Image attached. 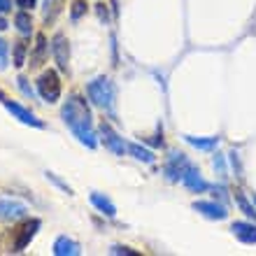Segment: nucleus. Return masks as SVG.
<instances>
[{"label": "nucleus", "mask_w": 256, "mask_h": 256, "mask_svg": "<svg viewBox=\"0 0 256 256\" xmlns=\"http://www.w3.org/2000/svg\"><path fill=\"white\" fill-rule=\"evenodd\" d=\"M61 116H63V122H66V126L70 128V133H72L84 147H88V149L98 147V138H96V130H94L91 110H88L86 100H84L80 94L68 96V100L63 102Z\"/></svg>", "instance_id": "obj_1"}, {"label": "nucleus", "mask_w": 256, "mask_h": 256, "mask_svg": "<svg viewBox=\"0 0 256 256\" xmlns=\"http://www.w3.org/2000/svg\"><path fill=\"white\" fill-rule=\"evenodd\" d=\"M88 98L94 102L96 108L105 110L108 114H114V98H116V91H114V84L110 77L100 74V77H96L94 82H88Z\"/></svg>", "instance_id": "obj_2"}, {"label": "nucleus", "mask_w": 256, "mask_h": 256, "mask_svg": "<svg viewBox=\"0 0 256 256\" xmlns=\"http://www.w3.org/2000/svg\"><path fill=\"white\" fill-rule=\"evenodd\" d=\"M35 88L44 102H56L61 98V77L56 70H44L35 82Z\"/></svg>", "instance_id": "obj_3"}, {"label": "nucleus", "mask_w": 256, "mask_h": 256, "mask_svg": "<svg viewBox=\"0 0 256 256\" xmlns=\"http://www.w3.org/2000/svg\"><path fill=\"white\" fill-rule=\"evenodd\" d=\"M0 102H2V108L10 112V114L14 116V119H19L21 124H26V126H33V128H44V122L42 119H38V116L30 112V110H26L24 105H19V102L10 100L2 91H0Z\"/></svg>", "instance_id": "obj_4"}, {"label": "nucleus", "mask_w": 256, "mask_h": 256, "mask_svg": "<svg viewBox=\"0 0 256 256\" xmlns=\"http://www.w3.org/2000/svg\"><path fill=\"white\" fill-rule=\"evenodd\" d=\"M52 56H54L56 66L61 68L63 72H68V66H70V42L63 33H56L52 38Z\"/></svg>", "instance_id": "obj_5"}, {"label": "nucleus", "mask_w": 256, "mask_h": 256, "mask_svg": "<svg viewBox=\"0 0 256 256\" xmlns=\"http://www.w3.org/2000/svg\"><path fill=\"white\" fill-rule=\"evenodd\" d=\"M191 163L186 161V156L184 154H177V152H172L168 158V163H166V177H168V182H182V175L184 170L189 168Z\"/></svg>", "instance_id": "obj_6"}, {"label": "nucleus", "mask_w": 256, "mask_h": 256, "mask_svg": "<svg viewBox=\"0 0 256 256\" xmlns=\"http://www.w3.org/2000/svg\"><path fill=\"white\" fill-rule=\"evenodd\" d=\"M194 210L200 212L202 216H208V219H214V222H224V219L228 216V210L216 200H196Z\"/></svg>", "instance_id": "obj_7"}, {"label": "nucleus", "mask_w": 256, "mask_h": 256, "mask_svg": "<svg viewBox=\"0 0 256 256\" xmlns=\"http://www.w3.org/2000/svg\"><path fill=\"white\" fill-rule=\"evenodd\" d=\"M100 135H102V144H105L112 154L124 156L128 152V144L124 142V138H119V135L112 130V126H110V124H102V126H100Z\"/></svg>", "instance_id": "obj_8"}, {"label": "nucleus", "mask_w": 256, "mask_h": 256, "mask_svg": "<svg viewBox=\"0 0 256 256\" xmlns=\"http://www.w3.org/2000/svg\"><path fill=\"white\" fill-rule=\"evenodd\" d=\"M28 208L19 200H12V198H0V219L2 222H14V219H21L26 216Z\"/></svg>", "instance_id": "obj_9"}, {"label": "nucleus", "mask_w": 256, "mask_h": 256, "mask_svg": "<svg viewBox=\"0 0 256 256\" xmlns=\"http://www.w3.org/2000/svg\"><path fill=\"white\" fill-rule=\"evenodd\" d=\"M40 230V219H30L19 228L16 233V240H14V250L12 252H24L30 244V240L35 238V233Z\"/></svg>", "instance_id": "obj_10"}, {"label": "nucleus", "mask_w": 256, "mask_h": 256, "mask_svg": "<svg viewBox=\"0 0 256 256\" xmlns=\"http://www.w3.org/2000/svg\"><path fill=\"white\" fill-rule=\"evenodd\" d=\"M182 184H184V186H186L189 191H194V194H202V191H208V189H210V184L205 182V180H202L200 170L196 168V166H189V168L184 170Z\"/></svg>", "instance_id": "obj_11"}, {"label": "nucleus", "mask_w": 256, "mask_h": 256, "mask_svg": "<svg viewBox=\"0 0 256 256\" xmlns=\"http://www.w3.org/2000/svg\"><path fill=\"white\" fill-rule=\"evenodd\" d=\"M233 236L244 244H256V224H250V222H236L230 226Z\"/></svg>", "instance_id": "obj_12"}, {"label": "nucleus", "mask_w": 256, "mask_h": 256, "mask_svg": "<svg viewBox=\"0 0 256 256\" xmlns=\"http://www.w3.org/2000/svg\"><path fill=\"white\" fill-rule=\"evenodd\" d=\"M54 254L56 256H80L82 247L74 240H70L68 236H61V238H56V242H54Z\"/></svg>", "instance_id": "obj_13"}, {"label": "nucleus", "mask_w": 256, "mask_h": 256, "mask_svg": "<svg viewBox=\"0 0 256 256\" xmlns=\"http://www.w3.org/2000/svg\"><path fill=\"white\" fill-rule=\"evenodd\" d=\"M91 202H94V208H98L105 216H114L116 214V208H114V202L110 200L108 196H102L98 194V191H94L91 194Z\"/></svg>", "instance_id": "obj_14"}, {"label": "nucleus", "mask_w": 256, "mask_h": 256, "mask_svg": "<svg viewBox=\"0 0 256 256\" xmlns=\"http://www.w3.org/2000/svg\"><path fill=\"white\" fill-rule=\"evenodd\" d=\"M63 5H66L63 0H44V7H42V19L47 21V24L49 21H54L56 16L63 12Z\"/></svg>", "instance_id": "obj_15"}, {"label": "nucleus", "mask_w": 256, "mask_h": 256, "mask_svg": "<svg viewBox=\"0 0 256 256\" xmlns=\"http://www.w3.org/2000/svg\"><path fill=\"white\" fill-rule=\"evenodd\" d=\"M184 140L194 144L196 149H202V152H210V149H214L219 144V138H196V135H184Z\"/></svg>", "instance_id": "obj_16"}, {"label": "nucleus", "mask_w": 256, "mask_h": 256, "mask_svg": "<svg viewBox=\"0 0 256 256\" xmlns=\"http://www.w3.org/2000/svg\"><path fill=\"white\" fill-rule=\"evenodd\" d=\"M14 24H16V30H19L21 35H30V33H33V19H30L28 10H21V12H16V16H14Z\"/></svg>", "instance_id": "obj_17"}, {"label": "nucleus", "mask_w": 256, "mask_h": 256, "mask_svg": "<svg viewBox=\"0 0 256 256\" xmlns=\"http://www.w3.org/2000/svg\"><path fill=\"white\" fill-rule=\"evenodd\" d=\"M128 154L133 156V158H138V161H144V163H154V152H149V149L140 147L138 142H128Z\"/></svg>", "instance_id": "obj_18"}, {"label": "nucleus", "mask_w": 256, "mask_h": 256, "mask_svg": "<svg viewBox=\"0 0 256 256\" xmlns=\"http://www.w3.org/2000/svg\"><path fill=\"white\" fill-rule=\"evenodd\" d=\"M44 56H47V38L38 33V44H35V54L30 56V66H42Z\"/></svg>", "instance_id": "obj_19"}, {"label": "nucleus", "mask_w": 256, "mask_h": 256, "mask_svg": "<svg viewBox=\"0 0 256 256\" xmlns=\"http://www.w3.org/2000/svg\"><path fill=\"white\" fill-rule=\"evenodd\" d=\"M233 198H236L238 208L242 210V212H244L247 216H250V219H254V222H256V210H254V205H252V202L247 200V196H244L242 191H236V194H233Z\"/></svg>", "instance_id": "obj_20"}, {"label": "nucleus", "mask_w": 256, "mask_h": 256, "mask_svg": "<svg viewBox=\"0 0 256 256\" xmlns=\"http://www.w3.org/2000/svg\"><path fill=\"white\" fill-rule=\"evenodd\" d=\"M26 54H28L26 44H24V42H14V66L16 68L26 66Z\"/></svg>", "instance_id": "obj_21"}, {"label": "nucleus", "mask_w": 256, "mask_h": 256, "mask_svg": "<svg viewBox=\"0 0 256 256\" xmlns=\"http://www.w3.org/2000/svg\"><path fill=\"white\" fill-rule=\"evenodd\" d=\"M16 84H19V88H21V94L26 96V98H33V86H30V84H28V80L26 77H24V74H19V77H16Z\"/></svg>", "instance_id": "obj_22"}, {"label": "nucleus", "mask_w": 256, "mask_h": 256, "mask_svg": "<svg viewBox=\"0 0 256 256\" xmlns=\"http://www.w3.org/2000/svg\"><path fill=\"white\" fill-rule=\"evenodd\" d=\"M110 254L112 256H138V252L130 250V247H122V244H114V247H110Z\"/></svg>", "instance_id": "obj_23"}, {"label": "nucleus", "mask_w": 256, "mask_h": 256, "mask_svg": "<svg viewBox=\"0 0 256 256\" xmlns=\"http://www.w3.org/2000/svg\"><path fill=\"white\" fill-rule=\"evenodd\" d=\"M72 21H77L82 16V14H86V2L84 0H77V2H72Z\"/></svg>", "instance_id": "obj_24"}, {"label": "nucleus", "mask_w": 256, "mask_h": 256, "mask_svg": "<svg viewBox=\"0 0 256 256\" xmlns=\"http://www.w3.org/2000/svg\"><path fill=\"white\" fill-rule=\"evenodd\" d=\"M7 54H10V44L0 38V70H5L7 68Z\"/></svg>", "instance_id": "obj_25"}, {"label": "nucleus", "mask_w": 256, "mask_h": 256, "mask_svg": "<svg viewBox=\"0 0 256 256\" xmlns=\"http://www.w3.org/2000/svg\"><path fill=\"white\" fill-rule=\"evenodd\" d=\"M214 170L219 172V177H226V161H224L222 154L214 156Z\"/></svg>", "instance_id": "obj_26"}, {"label": "nucleus", "mask_w": 256, "mask_h": 256, "mask_svg": "<svg viewBox=\"0 0 256 256\" xmlns=\"http://www.w3.org/2000/svg\"><path fill=\"white\" fill-rule=\"evenodd\" d=\"M35 2H38V0H16V7H21V10H30V7H35Z\"/></svg>", "instance_id": "obj_27"}, {"label": "nucleus", "mask_w": 256, "mask_h": 256, "mask_svg": "<svg viewBox=\"0 0 256 256\" xmlns=\"http://www.w3.org/2000/svg\"><path fill=\"white\" fill-rule=\"evenodd\" d=\"M10 10H12V2H10V0H0V14L10 12Z\"/></svg>", "instance_id": "obj_28"}, {"label": "nucleus", "mask_w": 256, "mask_h": 256, "mask_svg": "<svg viewBox=\"0 0 256 256\" xmlns=\"http://www.w3.org/2000/svg\"><path fill=\"white\" fill-rule=\"evenodd\" d=\"M7 26H10V24H7V19H5V16H0V30H5Z\"/></svg>", "instance_id": "obj_29"}, {"label": "nucleus", "mask_w": 256, "mask_h": 256, "mask_svg": "<svg viewBox=\"0 0 256 256\" xmlns=\"http://www.w3.org/2000/svg\"><path fill=\"white\" fill-rule=\"evenodd\" d=\"M252 202H254V205H256V194H254V196H252Z\"/></svg>", "instance_id": "obj_30"}]
</instances>
